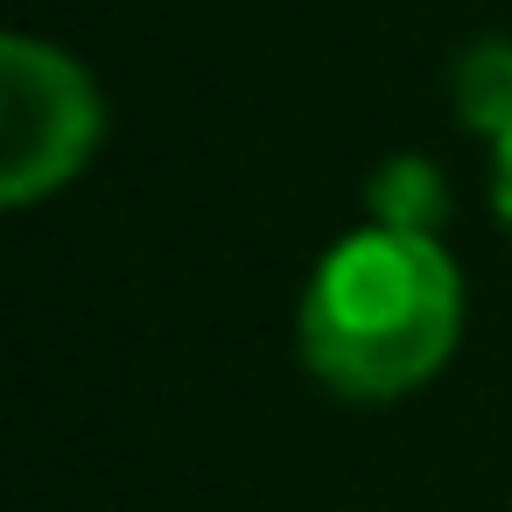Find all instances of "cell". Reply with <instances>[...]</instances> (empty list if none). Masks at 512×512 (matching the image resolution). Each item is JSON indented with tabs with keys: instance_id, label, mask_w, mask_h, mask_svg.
Masks as SVG:
<instances>
[{
	"instance_id": "obj_4",
	"label": "cell",
	"mask_w": 512,
	"mask_h": 512,
	"mask_svg": "<svg viewBox=\"0 0 512 512\" xmlns=\"http://www.w3.org/2000/svg\"><path fill=\"white\" fill-rule=\"evenodd\" d=\"M456 113L477 134H505L512 127V43H477L456 64Z\"/></svg>"
},
{
	"instance_id": "obj_5",
	"label": "cell",
	"mask_w": 512,
	"mask_h": 512,
	"mask_svg": "<svg viewBox=\"0 0 512 512\" xmlns=\"http://www.w3.org/2000/svg\"><path fill=\"white\" fill-rule=\"evenodd\" d=\"M491 204H498V218L512 225V127L491 134Z\"/></svg>"
},
{
	"instance_id": "obj_3",
	"label": "cell",
	"mask_w": 512,
	"mask_h": 512,
	"mask_svg": "<svg viewBox=\"0 0 512 512\" xmlns=\"http://www.w3.org/2000/svg\"><path fill=\"white\" fill-rule=\"evenodd\" d=\"M449 211V190L435 176V162L421 155H400L372 176V225H393V232H435Z\"/></svg>"
},
{
	"instance_id": "obj_1",
	"label": "cell",
	"mask_w": 512,
	"mask_h": 512,
	"mask_svg": "<svg viewBox=\"0 0 512 512\" xmlns=\"http://www.w3.org/2000/svg\"><path fill=\"white\" fill-rule=\"evenodd\" d=\"M463 330V281L435 232H351L302 295V358L344 400H393L442 372Z\"/></svg>"
},
{
	"instance_id": "obj_2",
	"label": "cell",
	"mask_w": 512,
	"mask_h": 512,
	"mask_svg": "<svg viewBox=\"0 0 512 512\" xmlns=\"http://www.w3.org/2000/svg\"><path fill=\"white\" fill-rule=\"evenodd\" d=\"M99 148V92L92 78L50 50L15 36L0 50V197L36 204L85 169Z\"/></svg>"
}]
</instances>
